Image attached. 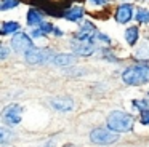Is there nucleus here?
Here are the masks:
<instances>
[{
  "instance_id": "1",
  "label": "nucleus",
  "mask_w": 149,
  "mask_h": 147,
  "mask_svg": "<svg viewBox=\"0 0 149 147\" xmlns=\"http://www.w3.org/2000/svg\"><path fill=\"white\" fill-rule=\"evenodd\" d=\"M107 128L116 133H125L133 128V117L122 110H114L107 117Z\"/></svg>"
},
{
  "instance_id": "2",
  "label": "nucleus",
  "mask_w": 149,
  "mask_h": 147,
  "mask_svg": "<svg viewBox=\"0 0 149 147\" xmlns=\"http://www.w3.org/2000/svg\"><path fill=\"white\" fill-rule=\"evenodd\" d=\"M122 80L127 85H139L149 80V66L148 64H136L132 66L122 74Z\"/></svg>"
},
{
  "instance_id": "3",
  "label": "nucleus",
  "mask_w": 149,
  "mask_h": 147,
  "mask_svg": "<svg viewBox=\"0 0 149 147\" xmlns=\"http://www.w3.org/2000/svg\"><path fill=\"white\" fill-rule=\"evenodd\" d=\"M90 139L91 142L100 144V146H107V144H112L119 139L116 131L112 130H106V128H96L90 133Z\"/></svg>"
},
{
  "instance_id": "4",
  "label": "nucleus",
  "mask_w": 149,
  "mask_h": 147,
  "mask_svg": "<svg viewBox=\"0 0 149 147\" xmlns=\"http://www.w3.org/2000/svg\"><path fill=\"white\" fill-rule=\"evenodd\" d=\"M50 59H52V51L43 48H32L26 53V61L29 64H45Z\"/></svg>"
},
{
  "instance_id": "5",
  "label": "nucleus",
  "mask_w": 149,
  "mask_h": 147,
  "mask_svg": "<svg viewBox=\"0 0 149 147\" xmlns=\"http://www.w3.org/2000/svg\"><path fill=\"white\" fill-rule=\"evenodd\" d=\"M11 45H13V48L18 51V53H24V54L34 48L32 40H31L26 34H16L13 38H11Z\"/></svg>"
},
{
  "instance_id": "6",
  "label": "nucleus",
  "mask_w": 149,
  "mask_h": 147,
  "mask_svg": "<svg viewBox=\"0 0 149 147\" xmlns=\"http://www.w3.org/2000/svg\"><path fill=\"white\" fill-rule=\"evenodd\" d=\"M23 118V107L18 104H11L3 110V120L8 125H18Z\"/></svg>"
},
{
  "instance_id": "7",
  "label": "nucleus",
  "mask_w": 149,
  "mask_h": 147,
  "mask_svg": "<svg viewBox=\"0 0 149 147\" xmlns=\"http://www.w3.org/2000/svg\"><path fill=\"white\" fill-rule=\"evenodd\" d=\"M77 40H80V42H90V40H93L95 37H96V29H95V26L91 24V22H87V24L82 27V31L80 32H77Z\"/></svg>"
},
{
  "instance_id": "8",
  "label": "nucleus",
  "mask_w": 149,
  "mask_h": 147,
  "mask_svg": "<svg viewBox=\"0 0 149 147\" xmlns=\"http://www.w3.org/2000/svg\"><path fill=\"white\" fill-rule=\"evenodd\" d=\"M133 16V6L130 3H125V5H120L116 11V19L117 22H127L130 21Z\"/></svg>"
},
{
  "instance_id": "9",
  "label": "nucleus",
  "mask_w": 149,
  "mask_h": 147,
  "mask_svg": "<svg viewBox=\"0 0 149 147\" xmlns=\"http://www.w3.org/2000/svg\"><path fill=\"white\" fill-rule=\"evenodd\" d=\"M52 105L59 112H69L74 109V101L69 98H56L52 101Z\"/></svg>"
},
{
  "instance_id": "10",
  "label": "nucleus",
  "mask_w": 149,
  "mask_h": 147,
  "mask_svg": "<svg viewBox=\"0 0 149 147\" xmlns=\"http://www.w3.org/2000/svg\"><path fill=\"white\" fill-rule=\"evenodd\" d=\"M72 50H74L77 54H80V56H90V54L95 51V46L90 43V42H80L79 40V43L72 42Z\"/></svg>"
},
{
  "instance_id": "11",
  "label": "nucleus",
  "mask_w": 149,
  "mask_h": 147,
  "mask_svg": "<svg viewBox=\"0 0 149 147\" xmlns=\"http://www.w3.org/2000/svg\"><path fill=\"white\" fill-rule=\"evenodd\" d=\"M82 16H84V8H82V6H74V8L68 10V11L64 13V18L69 19V21H74V22L80 21Z\"/></svg>"
},
{
  "instance_id": "12",
  "label": "nucleus",
  "mask_w": 149,
  "mask_h": 147,
  "mask_svg": "<svg viewBox=\"0 0 149 147\" xmlns=\"http://www.w3.org/2000/svg\"><path fill=\"white\" fill-rule=\"evenodd\" d=\"M53 62L56 64V66H71V64L75 62V58L72 56V54H56L55 59H53Z\"/></svg>"
},
{
  "instance_id": "13",
  "label": "nucleus",
  "mask_w": 149,
  "mask_h": 147,
  "mask_svg": "<svg viewBox=\"0 0 149 147\" xmlns=\"http://www.w3.org/2000/svg\"><path fill=\"white\" fill-rule=\"evenodd\" d=\"M52 31H53V26L50 24V22H42V24H40L39 27L34 29V31H32V37H36V38L43 37V35L50 34Z\"/></svg>"
},
{
  "instance_id": "14",
  "label": "nucleus",
  "mask_w": 149,
  "mask_h": 147,
  "mask_svg": "<svg viewBox=\"0 0 149 147\" xmlns=\"http://www.w3.org/2000/svg\"><path fill=\"white\" fill-rule=\"evenodd\" d=\"M27 24L29 26H37V24H42V16L39 15V11H36L34 8L29 10V13H27Z\"/></svg>"
},
{
  "instance_id": "15",
  "label": "nucleus",
  "mask_w": 149,
  "mask_h": 147,
  "mask_svg": "<svg viewBox=\"0 0 149 147\" xmlns=\"http://www.w3.org/2000/svg\"><path fill=\"white\" fill-rule=\"evenodd\" d=\"M125 38H127V42H128V45H135L136 40H138V27H135V26H133V27L127 29Z\"/></svg>"
},
{
  "instance_id": "16",
  "label": "nucleus",
  "mask_w": 149,
  "mask_h": 147,
  "mask_svg": "<svg viewBox=\"0 0 149 147\" xmlns=\"http://www.w3.org/2000/svg\"><path fill=\"white\" fill-rule=\"evenodd\" d=\"M18 29H19V24L18 22H3V26H2V35H8V34H13V32H16Z\"/></svg>"
},
{
  "instance_id": "17",
  "label": "nucleus",
  "mask_w": 149,
  "mask_h": 147,
  "mask_svg": "<svg viewBox=\"0 0 149 147\" xmlns=\"http://www.w3.org/2000/svg\"><path fill=\"white\" fill-rule=\"evenodd\" d=\"M19 5V0H2L0 3V10H10V8H15V6Z\"/></svg>"
},
{
  "instance_id": "18",
  "label": "nucleus",
  "mask_w": 149,
  "mask_h": 147,
  "mask_svg": "<svg viewBox=\"0 0 149 147\" xmlns=\"http://www.w3.org/2000/svg\"><path fill=\"white\" fill-rule=\"evenodd\" d=\"M136 19L139 22H149V11L144 8H139L138 13H136Z\"/></svg>"
},
{
  "instance_id": "19",
  "label": "nucleus",
  "mask_w": 149,
  "mask_h": 147,
  "mask_svg": "<svg viewBox=\"0 0 149 147\" xmlns=\"http://www.w3.org/2000/svg\"><path fill=\"white\" fill-rule=\"evenodd\" d=\"M0 134H2V136H0V142L5 144L8 141V137H10V133L7 131V128H2V130H0Z\"/></svg>"
},
{
  "instance_id": "20",
  "label": "nucleus",
  "mask_w": 149,
  "mask_h": 147,
  "mask_svg": "<svg viewBox=\"0 0 149 147\" xmlns=\"http://www.w3.org/2000/svg\"><path fill=\"white\" fill-rule=\"evenodd\" d=\"M141 123L143 125H149V109L141 110Z\"/></svg>"
},
{
  "instance_id": "21",
  "label": "nucleus",
  "mask_w": 149,
  "mask_h": 147,
  "mask_svg": "<svg viewBox=\"0 0 149 147\" xmlns=\"http://www.w3.org/2000/svg\"><path fill=\"white\" fill-rule=\"evenodd\" d=\"M93 5H106L107 3V0H90Z\"/></svg>"
},
{
  "instance_id": "22",
  "label": "nucleus",
  "mask_w": 149,
  "mask_h": 147,
  "mask_svg": "<svg viewBox=\"0 0 149 147\" xmlns=\"http://www.w3.org/2000/svg\"><path fill=\"white\" fill-rule=\"evenodd\" d=\"M7 54H8L7 46H2V54H0V58H2V59H5V58H7Z\"/></svg>"
},
{
  "instance_id": "23",
  "label": "nucleus",
  "mask_w": 149,
  "mask_h": 147,
  "mask_svg": "<svg viewBox=\"0 0 149 147\" xmlns=\"http://www.w3.org/2000/svg\"><path fill=\"white\" fill-rule=\"evenodd\" d=\"M64 147H75V146H72V144H66Z\"/></svg>"
}]
</instances>
